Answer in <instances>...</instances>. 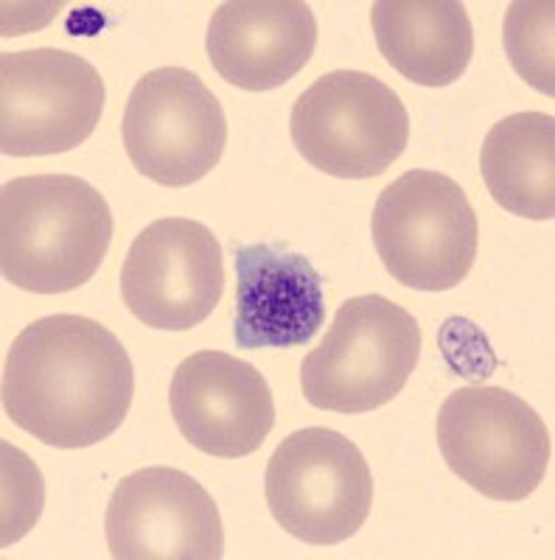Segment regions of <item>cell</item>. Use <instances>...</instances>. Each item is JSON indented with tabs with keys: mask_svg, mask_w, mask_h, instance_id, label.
<instances>
[{
	"mask_svg": "<svg viewBox=\"0 0 555 560\" xmlns=\"http://www.w3.org/2000/svg\"><path fill=\"white\" fill-rule=\"evenodd\" d=\"M135 373L109 328L54 314L18 334L3 364V409L14 427L54 448L96 446L122 429Z\"/></svg>",
	"mask_w": 555,
	"mask_h": 560,
	"instance_id": "cell-1",
	"label": "cell"
},
{
	"mask_svg": "<svg viewBox=\"0 0 555 560\" xmlns=\"http://www.w3.org/2000/svg\"><path fill=\"white\" fill-rule=\"evenodd\" d=\"M113 210L102 191L71 174L9 179L0 191L3 278L34 294L84 287L113 242Z\"/></svg>",
	"mask_w": 555,
	"mask_h": 560,
	"instance_id": "cell-2",
	"label": "cell"
},
{
	"mask_svg": "<svg viewBox=\"0 0 555 560\" xmlns=\"http://www.w3.org/2000/svg\"><path fill=\"white\" fill-rule=\"evenodd\" d=\"M421 359V325L382 294L345 300L320 348L300 364V387L312 407L362 415L384 407Z\"/></svg>",
	"mask_w": 555,
	"mask_h": 560,
	"instance_id": "cell-3",
	"label": "cell"
},
{
	"mask_svg": "<svg viewBox=\"0 0 555 560\" xmlns=\"http://www.w3.org/2000/svg\"><path fill=\"white\" fill-rule=\"evenodd\" d=\"M370 230L384 269L418 292L460 287L477 258V213L447 174L415 168L390 183Z\"/></svg>",
	"mask_w": 555,
	"mask_h": 560,
	"instance_id": "cell-4",
	"label": "cell"
},
{
	"mask_svg": "<svg viewBox=\"0 0 555 560\" xmlns=\"http://www.w3.org/2000/svg\"><path fill=\"white\" fill-rule=\"evenodd\" d=\"M289 132L309 166L339 179H368L404 154L409 113L382 79L362 70H334L300 93Z\"/></svg>",
	"mask_w": 555,
	"mask_h": 560,
	"instance_id": "cell-5",
	"label": "cell"
},
{
	"mask_svg": "<svg viewBox=\"0 0 555 560\" xmlns=\"http://www.w3.org/2000/svg\"><path fill=\"white\" fill-rule=\"evenodd\" d=\"M449 471L497 502H522L542 485L553 438L542 415L502 387H460L438 415Z\"/></svg>",
	"mask_w": 555,
	"mask_h": 560,
	"instance_id": "cell-6",
	"label": "cell"
},
{
	"mask_svg": "<svg viewBox=\"0 0 555 560\" xmlns=\"http://www.w3.org/2000/svg\"><path fill=\"white\" fill-rule=\"evenodd\" d=\"M264 493L284 533L314 547H334L362 529L373 504L368 459L334 429H300L275 448Z\"/></svg>",
	"mask_w": 555,
	"mask_h": 560,
	"instance_id": "cell-7",
	"label": "cell"
},
{
	"mask_svg": "<svg viewBox=\"0 0 555 560\" xmlns=\"http://www.w3.org/2000/svg\"><path fill=\"white\" fill-rule=\"evenodd\" d=\"M127 158L166 188L199 183L228 147V118L211 88L185 68H158L138 79L124 109Z\"/></svg>",
	"mask_w": 555,
	"mask_h": 560,
	"instance_id": "cell-8",
	"label": "cell"
},
{
	"mask_svg": "<svg viewBox=\"0 0 555 560\" xmlns=\"http://www.w3.org/2000/svg\"><path fill=\"white\" fill-rule=\"evenodd\" d=\"M104 79L59 48L0 57V152L43 158L82 147L104 113Z\"/></svg>",
	"mask_w": 555,
	"mask_h": 560,
	"instance_id": "cell-9",
	"label": "cell"
},
{
	"mask_svg": "<svg viewBox=\"0 0 555 560\" xmlns=\"http://www.w3.org/2000/svg\"><path fill=\"white\" fill-rule=\"evenodd\" d=\"M222 292V247L211 228L172 217L135 236L122 269V298L143 325L188 331L211 317Z\"/></svg>",
	"mask_w": 555,
	"mask_h": 560,
	"instance_id": "cell-10",
	"label": "cell"
},
{
	"mask_svg": "<svg viewBox=\"0 0 555 560\" xmlns=\"http://www.w3.org/2000/svg\"><path fill=\"white\" fill-rule=\"evenodd\" d=\"M115 560H219L224 527L217 502L180 468H141L115 485L104 516Z\"/></svg>",
	"mask_w": 555,
	"mask_h": 560,
	"instance_id": "cell-11",
	"label": "cell"
},
{
	"mask_svg": "<svg viewBox=\"0 0 555 560\" xmlns=\"http://www.w3.org/2000/svg\"><path fill=\"white\" fill-rule=\"evenodd\" d=\"M169 407L180 434L194 448L222 459L258 452L275 427L267 378L222 350H199L177 364Z\"/></svg>",
	"mask_w": 555,
	"mask_h": 560,
	"instance_id": "cell-12",
	"label": "cell"
},
{
	"mask_svg": "<svg viewBox=\"0 0 555 560\" xmlns=\"http://www.w3.org/2000/svg\"><path fill=\"white\" fill-rule=\"evenodd\" d=\"M205 48L224 82L264 93L307 68L317 48V20L300 0H230L213 12Z\"/></svg>",
	"mask_w": 555,
	"mask_h": 560,
	"instance_id": "cell-13",
	"label": "cell"
},
{
	"mask_svg": "<svg viewBox=\"0 0 555 560\" xmlns=\"http://www.w3.org/2000/svg\"><path fill=\"white\" fill-rule=\"evenodd\" d=\"M323 319V278L307 255L262 242L236 249L233 339L239 348H300Z\"/></svg>",
	"mask_w": 555,
	"mask_h": 560,
	"instance_id": "cell-14",
	"label": "cell"
},
{
	"mask_svg": "<svg viewBox=\"0 0 555 560\" xmlns=\"http://www.w3.org/2000/svg\"><path fill=\"white\" fill-rule=\"evenodd\" d=\"M379 51L421 88H447L474 57V28L458 0H379L370 9Z\"/></svg>",
	"mask_w": 555,
	"mask_h": 560,
	"instance_id": "cell-15",
	"label": "cell"
},
{
	"mask_svg": "<svg viewBox=\"0 0 555 560\" xmlns=\"http://www.w3.org/2000/svg\"><path fill=\"white\" fill-rule=\"evenodd\" d=\"M479 172L494 202L513 217H555V118L513 113L494 124L479 152Z\"/></svg>",
	"mask_w": 555,
	"mask_h": 560,
	"instance_id": "cell-16",
	"label": "cell"
},
{
	"mask_svg": "<svg viewBox=\"0 0 555 560\" xmlns=\"http://www.w3.org/2000/svg\"><path fill=\"white\" fill-rule=\"evenodd\" d=\"M553 0H517L505 14V54L519 77L544 96H555Z\"/></svg>",
	"mask_w": 555,
	"mask_h": 560,
	"instance_id": "cell-17",
	"label": "cell"
},
{
	"mask_svg": "<svg viewBox=\"0 0 555 560\" xmlns=\"http://www.w3.org/2000/svg\"><path fill=\"white\" fill-rule=\"evenodd\" d=\"M43 510V477L37 465L3 443V547L20 541Z\"/></svg>",
	"mask_w": 555,
	"mask_h": 560,
	"instance_id": "cell-18",
	"label": "cell"
}]
</instances>
